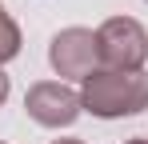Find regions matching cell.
<instances>
[{
  "mask_svg": "<svg viewBox=\"0 0 148 144\" xmlns=\"http://www.w3.org/2000/svg\"><path fill=\"white\" fill-rule=\"evenodd\" d=\"M24 112L44 128H68L76 124V116L84 112V100L76 88H68L64 80H40L32 84L24 96Z\"/></svg>",
  "mask_w": 148,
  "mask_h": 144,
  "instance_id": "3957f363",
  "label": "cell"
},
{
  "mask_svg": "<svg viewBox=\"0 0 148 144\" xmlns=\"http://www.w3.org/2000/svg\"><path fill=\"white\" fill-rule=\"evenodd\" d=\"M52 144H84V140H52Z\"/></svg>",
  "mask_w": 148,
  "mask_h": 144,
  "instance_id": "ba28073f",
  "label": "cell"
},
{
  "mask_svg": "<svg viewBox=\"0 0 148 144\" xmlns=\"http://www.w3.org/2000/svg\"><path fill=\"white\" fill-rule=\"evenodd\" d=\"M96 44H100V64L112 72H140V64L148 60V32L132 16L104 20L96 28Z\"/></svg>",
  "mask_w": 148,
  "mask_h": 144,
  "instance_id": "7a4b0ae2",
  "label": "cell"
},
{
  "mask_svg": "<svg viewBox=\"0 0 148 144\" xmlns=\"http://www.w3.org/2000/svg\"><path fill=\"white\" fill-rule=\"evenodd\" d=\"M4 100H8V76L0 72V104H4Z\"/></svg>",
  "mask_w": 148,
  "mask_h": 144,
  "instance_id": "8992f818",
  "label": "cell"
},
{
  "mask_svg": "<svg viewBox=\"0 0 148 144\" xmlns=\"http://www.w3.org/2000/svg\"><path fill=\"white\" fill-rule=\"evenodd\" d=\"M84 108L100 120H116V116H136L148 108V76L144 72H112L96 68L84 80Z\"/></svg>",
  "mask_w": 148,
  "mask_h": 144,
  "instance_id": "6da1fadb",
  "label": "cell"
},
{
  "mask_svg": "<svg viewBox=\"0 0 148 144\" xmlns=\"http://www.w3.org/2000/svg\"><path fill=\"white\" fill-rule=\"evenodd\" d=\"M16 52H20V28H16V20L8 16V8L0 4V64L12 60Z\"/></svg>",
  "mask_w": 148,
  "mask_h": 144,
  "instance_id": "5b68a950",
  "label": "cell"
},
{
  "mask_svg": "<svg viewBox=\"0 0 148 144\" xmlns=\"http://www.w3.org/2000/svg\"><path fill=\"white\" fill-rule=\"evenodd\" d=\"M128 144H148V140H144V136H132V140H128Z\"/></svg>",
  "mask_w": 148,
  "mask_h": 144,
  "instance_id": "52a82bcc",
  "label": "cell"
},
{
  "mask_svg": "<svg viewBox=\"0 0 148 144\" xmlns=\"http://www.w3.org/2000/svg\"><path fill=\"white\" fill-rule=\"evenodd\" d=\"M48 64L56 68V76H68V80H88L100 64V44L96 32L88 28H64L56 32L48 44Z\"/></svg>",
  "mask_w": 148,
  "mask_h": 144,
  "instance_id": "277c9868",
  "label": "cell"
}]
</instances>
